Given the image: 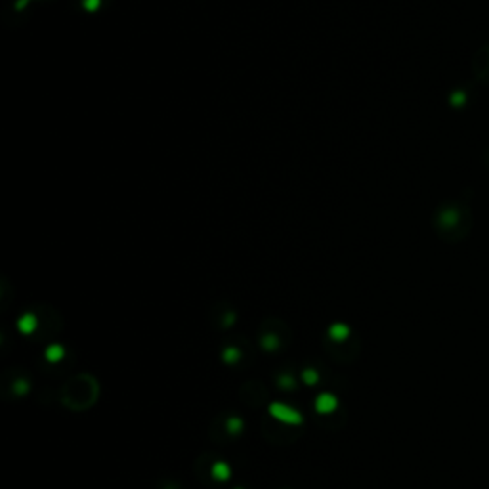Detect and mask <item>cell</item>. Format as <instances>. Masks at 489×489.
I'll list each match as a JSON object with an SVG mask.
<instances>
[{"label":"cell","mask_w":489,"mask_h":489,"mask_svg":"<svg viewBox=\"0 0 489 489\" xmlns=\"http://www.w3.org/2000/svg\"><path fill=\"white\" fill-rule=\"evenodd\" d=\"M18 329H20L23 334H31L35 329H37V317L33 313H25L18 321Z\"/></svg>","instance_id":"obj_4"},{"label":"cell","mask_w":489,"mask_h":489,"mask_svg":"<svg viewBox=\"0 0 489 489\" xmlns=\"http://www.w3.org/2000/svg\"><path fill=\"white\" fill-rule=\"evenodd\" d=\"M243 428H245V422H243V419H239V417H230L228 422H226V430H228V434H239Z\"/></svg>","instance_id":"obj_7"},{"label":"cell","mask_w":489,"mask_h":489,"mask_svg":"<svg viewBox=\"0 0 489 489\" xmlns=\"http://www.w3.org/2000/svg\"><path fill=\"white\" fill-rule=\"evenodd\" d=\"M222 357H224V361H226V363H235V361L241 357V352H239L237 348H226Z\"/></svg>","instance_id":"obj_12"},{"label":"cell","mask_w":489,"mask_h":489,"mask_svg":"<svg viewBox=\"0 0 489 489\" xmlns=\"http://www.w3.org/2000/svg\"><path fill=\"white\" fill-rule=\"evenodd\" d=\"M98 396V380L90 374H78L63 386L61 401L65 403V407H69L73 411H86L88 407H92L96 403Z\"/></svg>","instance_id":"obj_1"},{"label":"cell","mask_w":489,"mask_h":489,"mask_svg":"<svg viewBox=\"0 0 489 489\" xmlns=\"http://www.w3.org/2000/svg\"><path fill=\"white\" fill-rule=\"evenodd\" d=\"M302 380H304L306 384L313 386V384H317V380H319V374H317V371H315V369L308 367V369H304V371H302Z\"/></svg>","instance_id":"obj_10"},{"label":"cell","mask_w":489,"mask_h":489,"mask_svg":"<svg viewBox=\"0 0 489 489\" xmlns=\"http://www.w3.org/2000/svg\"><path fill=\"white\" fill-rule=\"evenodd\" d=\"M268 411H270V417H274L279 422L289 424V426H300L302 420H304L302 415L296 411L294 407H289L285 403H272Z\"/></svg>","instance_id":"obj_2"},{"label":"cell","mask_w":489,"mask_h":489,"mask_svg":"<svg viewBox=\"0 0 489 489\" xmlns=\"http://www.w3.org/2000/svg\"><path fill=\"white\" fill-rule=\"evenodd\" d=\"M262 346H264V350L274 352V350L279 348V338L274 336V334H266V336H262Z\"/></svg>","instance_id":"obj_9"},{"label":"cell","mask_w":489,"mask_h":489,"mask_svg":"<svg viewBox=\"0 0 489 489\" xmlns=\"http://www.w3.org/2000/svg\"><path fill=\"white\" fill-rule=\"evenodd\" d=\"M237 489H241V488H237Z\"/></svg>","instance_id":"obj_14"},{"label":"cell","mask_w":489,"mask_h":489,"mask_svg":"<svg viewBox=\"0 0 489 489\" xmlns=\"http://www.w3.org/2000/svg\"><path fill=\"white\" fill-rule=\"evenodd\" d=\"M277 386H279V388H283V390H293L296 384H294V378L291 376V374H281V376H279Z\"/></svg>","instance_id":"obj_11"},{"label":"cell","mask_w":489,"mask_h":489,"mask_svg":"<svg viewBox=\"0 0 489 489\" xmlns=\"http://www.w3.org/2000/svg\"><path fill=\"white\" fill-rule=\"evenodd\" d=\"M338 407V399L333 394H319L315 399V409L321 415H331Z\"/></svg>","instance_id":"obj_3"},{"label":"cell","mask_w":489,"mask_h":489,"mask_svg":"<svg viewBox=\"0 0 489 489\" xmlns=\"http://www.w3.org/2000/svg\"><path fill=\"white\" fill-rule=\"evenodd\" d=\"M63 357V348L59 346V344H52L48 350H46V359L50 361V363H56Z\"/></svg>","instance_id":"obj_8"},{"label":"cell","mask_w":489,"mask_h":489,"mask_svg":"<svg viewBox=\"0 0 489 489\" xmlns=\"http://www.w3.org/2000/svg\"><path fill=\"white\" fill-rule=\"evenodd\" d=\"M230 474H232V470H230V466H228L224 461H218V463L212 465V476H214V480L224 482V480L230 478Z\"/></svg>","instance_id":"obj_6"},{"label":"cell","mask_w":489,"mask_h":489,"mask_svg":"<svg viewBox=\"0 0 489 489\" xmlns=\"http://www.w3.org/2000/svg\"><path fill=\"white\" fill-rule=\"evenodd\" d=\"M329 336L336 342H342V340H346L350 336V329L346 325H342V323H336L329 329Z\"/></svg>","instance_id":"obj_5"},{"label":"cell","mask_w":489,"mask_h":489,"mask_svg":"<svg viewBox=\"0 0 489 489\" xmlns=\"http://www.w3.org/2000/svg\"><path fill=\"white\" fill-rule=\"evenodd\" d=\"M90 6H98V0H88V2H86V8H88V10H92Z\"/></svg>","instance_id":"obj_13"}]
</instances>
